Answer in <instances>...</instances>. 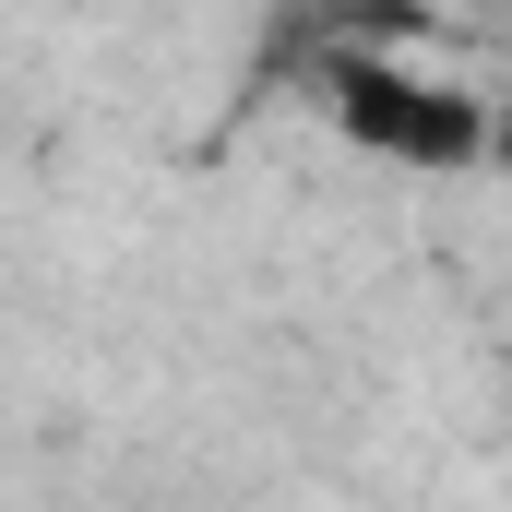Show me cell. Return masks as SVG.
I'll return each instance as SVG.
<instances>
[{"label":"cell","mask_w":512,"mask_h":512,"mask_svg":"<svg viewBox=\"0 0 512 512\" xmlns=\"http://www.w3.org/2000/svg\"><path fill=\"white\" fill-rule=\"evenodd\" d=\"M322 108H334V131L358 155H382V167H417V179L489 167V96L429 84L393 48H322Z\"/></svg>","instance_id":"cell-1"},{"label":"cell","mask_w":512,"mask_h":512,"mask_svg":"<svg viewBox=\"0 0 512 512\" xmlns=\"http://www.w3.org/2000/svg\"><path fill=\"white\" fill-rule=\"evenodd\" d=\"M489 167H512V108H489Z\"/></svg>","instance_id":"cell-2"}]
</instances>
